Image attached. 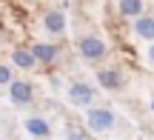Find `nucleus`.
I'll list each match as a JSON object with an SVG mask.
<instances>
[{"label": "nucleus", "mask_w": 154, "mask_h": 140, "mask_svg": "<svg viewBox=\"0 0 154 140\" xmlns=\"http://www.w3.org/2000/svg\"><path fill=\"white\" fill-rule=\"evenodd\" d=\"M80 54L88 57V60H100L106 54V43L94 34H86V37H80Z\"/></svg>", "instance_id": "f03ea898"}, {"label": "nucleus", "mask_w": 154, "mask_h": 140, "mask_svg": "<svg viewBox=\"0 0 154 140\" xmlns=\"http://www.w3.org/2000/svg\"><path fill=\"white\" fill-rule=\"evenodd\" d=\"M9 95H11L14 103L26 106V103L32 100V83H26V80H11L9 83Z\"/></svg>", "instance_id": "20e7f679"}, {"label": "nucleus", "mask_w": 154, "mask_h": 140, "mask_svg": "<svg viewBox=\"0 0 154 140\" xmlns=\"http://www.w3.org/2000/svg\"><path fill=\"white\" fill-rule=\"evenodd\" d=\"M134 32L143 40H154V17H137L134 20Z\"/></svg>", "instance_id": "0eeeda50"}, {"label": "nucleus", "mask_w": 154, "mask_h": 140, "mask_svg": "<svg viewBox=\"0 0 154 140\" xmlns=\"http://www.w3.org/2000/svg\"><path fill=\"white\" fill-rule=\"evenodd\" d=\"M123 17H143V0H120Z\"/></svg>", "instance_id": "6e6552de"}, {"label": "nucleus", "mask_w": 154, "mask_h": 140, "mask_svg": "<svg viewBox=\"0 0 154 140\" xmlns=\"http://www.w3.org/2000/svg\"><path fill=\"white\" fill-rule=\"evenodd\" d=\"M97 83L103 86V89H120V86H123V77L114 72V69H106V72L97 74Z\"/></svg>", "instance_id": "423d86ee"}, {"label": "nucleus", "mask_w": 154, "mask_h": 140, "mask_svg": "<svg viewBox=\"0 0 154 140\" xmlns=\"http://www.w3.org/2000/svg\"><path fill=\"white\" fill-rule=\"evenodd\" d=\"M149 60L154 63V43H151V49H149Z\"/></svg>", "instance_id": "4468645a"}, {"label": "nucleus", "mask_w": 154, "mask_h": 140, "mask_svg": "<svg viewBox=\"0 0 154 140\" xmlns=\"http://www.w3.org/2000/svg\"><path fill=\"white\" fill-rule=\"evenodd\" d=\"M11 60H14V66H20V69H32L34 63V54H32V49H14V54H11Z\"/></svg>", "instance_id": "9d476101"}, {"label": "nucleus", "mask_w": 154, "mask_h": 140, "mask_svg": "<svg viewBox=\"0 0 154 140\" xmlns=\"http://www.w3.org/2000/svg\"><path fill=\"white\" fill-rule=\"evenodd\" d=\"M69 100L74 106H88L94 100V89L88 83H74V86H69Z\"/></svg>", "instance_id": "7ed1b4c3"}, {"label": "nucleus", "mask_w": 154, "mask_h": 140, "mask_svg": "<svg viewBox=\"0 0 154 140\" xmlns=\"http://www.w3.org/2000/svg\"><path fill=\"white\" fill-rule=\"evenodd\" d=\"M32 54H34V60H43V63H49V60H54L57 49H54L51 43H37V46H32Z\"/></svg>", "instance_id": "1a4fd4ad"}, {"label": "nucleus", "mask_w": 154, "mask_h": 140, "mask_svg": "<svg viewBox=\"0 0 154 140\" xmlns=\"http://www.w3.org/2000/svg\"><path fill=\"white\" fill-rule=\"evenodd\" d=\"M88 129L91 132H109L114 126V114L109 109H88Z\"/></svg>", "instance_id": "f257e3e1"}, {"label": "nucleus", "mask_w": 154, "mask_h": 140, "mask_svg": "<svg viewBox=\"0 0 154 140\" xmlns=\"http://www.w3.org/2000/svg\"><path fill=\"white\" fill-rule=\"evenodd\" d=\"M66 140H86V135H83V132H69Z\"/></svg>", "instance_id": "ddd939ff"}, {"label": "nucleus", "mask_w": 154, "mask_h": 140, "mask_svg": "<svg viewBox=\"0 0 154 140\" xmlns=\"http://www.w3.org/2000/svg\"><path fill=\"white\" fill-rule=\"evenodd\" d=\"M26 132H32L34 137H46L51 129H49V123H46L43 117H29L26 120Z\"/></svg>", "instance_id": "9b49d317"}, {"label": "nucleus", "mask_w": 154, "mask_h": 140, "mask_svg": "<svg viewBox=\"0 0 154 140\" xmlns=\"http://www.w3.org/2000/svg\"><path fill=\"white\" fill-rule=\"evenodd\" d=\"M151 112H154V100H151Z\"/></svg>", "instance_id": "2eb2a0df"}, {"label": "nucleus", "mask_w": 154, "mask_h": 140, "mask_svg": "<svg viewBox=\"0 0 154 140\" xmlns=\"http://www.w3.org/2000/svg\"><path fill=\"white\" fill-rule=\"evenodd\" d=\"M3 83H11V72H9V66H0V86Z\"/></svg>", "instance_id": "f8f14e48"}, {"label": "nucleus", "mask_w": 154, "mask_h": 140, "mask_svg": "<svg viewBox=\"0 0 154 140\" xmlns=\"http://www.w3.org/2000/svg\"><path fill=\"white\" fill-rule=\"evenodd\" d=\"M43 26H46L49 34H63V29H66V14H63V11H49Z\"/></svg>", "instance_id": "39448f33"}]
</instances>
